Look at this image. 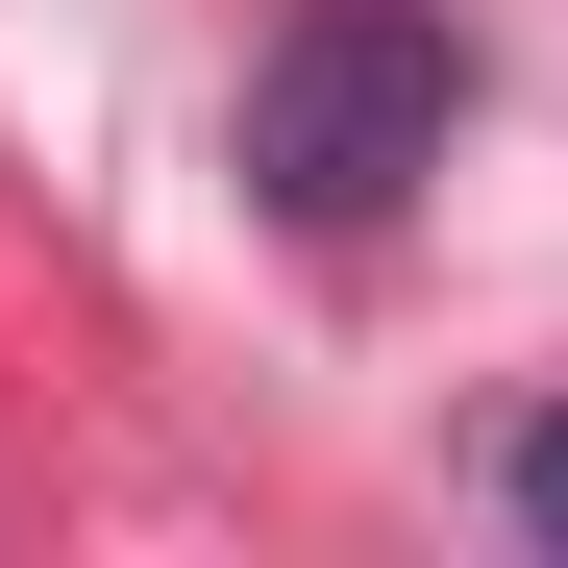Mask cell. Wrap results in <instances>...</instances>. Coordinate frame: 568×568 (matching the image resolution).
<instances>
[{
	"instance_id": "1",
	"label": "cell",
	"mask_w": 568,
	"mask_h": 568,
	"mask_svg": "<svg viewBox=\"0 0 568 568\" xmlns=\"http://www.w3.org/2000/svg\"><path fill=\"white\" fill-rule=\"evenodd\" d=\"M445 124H469V50L420 26V0H297V26L247 50V199L272 223H396L420 173H445Z\"/></svg>"
},
{
	"instance_id": "2",
	"label": "cell",
	"mask_w": 568,
	"mask_h": 568,
	"mask_svg": "<svg viewBox=\"0 0 568 568\" xmlns=\"http://www.w3.org/2000/svg\"><path fill=\"white\" fill-rule=\"evenodd\" d=\"M519 544H568V420H519Z\"/></svg>"
}]
</instances>
